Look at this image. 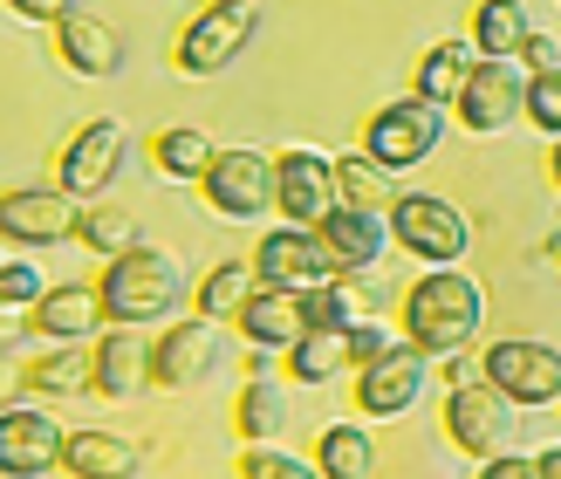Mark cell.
<instances>
[{
	"label": "cell",
	"instance_id": "6da1fadb",
	"mask_svg": "<svg viewBox=\"0 0 561 479\" xmlns=\"http://www.w3.org/2000/svg\"><path fill=\"white\" fill-rule=\"evenodd\" d=\"M398 329H404V343H417L432 363L438 356H466L480 343V329H486V288L466 267H425L404 288Z\"/></svg>",
	"mask_w": 561,
	"mask_h": 479
},
{
	"label": "cell",
	"instance_id": "7a4b0ae2",
	"mask_svg": "<svg viewBox=\"0 0 561 479\" xmlns=\"http://www.w3.org/2000/svg\"><path fill=\"white\" fill-rule=\"evenodd\" d=\"M96 295H103V322H130V329H164L185 308V274L164 247H124L110 253L103 274H96Z\"/></svg>",
	"mask_w": 561,
	"mask_h": 479
},
{
	"label": "cell",
	"instance_id": "3957f363",
	"mask_svg": "<svg viewBox=\"0 0 561 479\" xmlns=\"http://www.w3.org/2000/svg\"><path fill=\"white\" fill-rule=\"evenodd\" d=\"M254 35H261V8H254V0H206V8L179 27L172 69L179 76H219V69L240 62Z\"/></svg>",
	"mask_w": 561,
	"mask_h": 479
},
{
	"label": "cell",
	"instance_id": "277c9868",
	"mask_svg": "<svg viewBox=\"0 0 561 479\" xmlns=\"http://www.w3.org/2000/svg\"><path fill=\"white\" fill-rule=\"evenodd\" d=\"M390 240L425 267H459L472 253V219L445 192H398L390 199Z\"/></svg>",
	"mask_w": 561,
	"mask_h": 479
},
{
	"label": "cell",
	"instance_id": "5b68a950",
	"mask_svg": "<svg viewBox=\"0 0 561 479\" xmlns=\"http://www.w3.org/2000/svg\"><path fill=\"white\" fill-rule=\"evenodd\" d=\"M480 377L507 398L514 411H548L561 404V350L541 335H500L480 350Z\"/></svg>",
	"mask_w": 561,
	"mask_h": 479
},
{
	"label": "cell",
	"instance_id": "8992f818",
	"mask_svg": "<svg viewBox=\"0 0 561 479\" xmlns=\"http://www.w3.org/2000/svg\"><path fill=\"white\" fill-rule=\"evenodd\" d=\"M438 145H445V110L425 103L417 90L398 96V103H383L377 117L363 124V151H370L390 179H398V172H417V164H425Z\"/></svg>",
	"mask_w": 561,
	"mask_h": 479
},
{
	"label": "cell",
	"instance_id": "52a82bcc",
	"mask_svg": "<svg viewBox=\"0 0 561 479\" xmlns=\"http://www.w3.org/2000/svg\"><path fill=\"white\" fill-rule=\"evenodd\" d=\"M425 384H432V356L417 350V343H390L383 356L370 363H356V418L363 425H383V418H404L417 398H425Z\"/></svg>",
	"mask_w": 561,
	"mask_h": 479
},
{
	"label": "cell",
	"instance_id": "ba28073f",
	"mask_svg": "<svg viewBox=\"0 0 561 479\" xmlns=\"http://www.w3.org/2000/svg\"><path fill=\"white\" fill-rule=\"evenodd\" d=\"M124 158H130V130L117 117H90V124H76L69 130V145L55 151V185L69 192V199H103L110 179L124 172Z\"/></svg>",
	"mask_w": 561,
	"mask_h": 479
},
{
	"label": "cell",
	"instance_id": "9c48e42d",
	"mask_svg": "<svg viewBox=\"0 0 561 479\" xmlns=\"http://www.w3.org/2000/svg\"><path fill=\"white\" fill-rule=\"evenodd\" d=\"M199 192H206V206H213L219 219L247 227V219L274 213V158H267L261 145H227V151H213Z\"/></svg>",
	"mask_w": 561,
	"mask_h": 479
},
{
	"label": "cell",
	"instance_id": "30bf717a",
	"mask_svg": "<svg viewBox=\"0 0 561 479\" xmlns=\"http://www.w3.org/2000/svg\"><path fill=\"white\" fill-rule=\"evenodd\" d=\"M453 117L472 137L514 130L527 117V62H493V55H480L472 76H466V90H459V103H453Z\"/></svg>",
	"mask_w": 561,
	"mask_h": 479
},
{
	"label": "cell",
	"instance_id": "8fae6325",
	"mask_svg": "<svg viewBox=\"0 0 561 479\" xmlns=\"http://www.w3.org/2000/svg\"><path fill=\"white\" fill-rule=\"evenodd\" d=\"M219 363V322L213 316H172L158 335H151V390H192L206 384Z\"/></svg>",
	"mask_w": 561,
	"mask_h": 479
},
{
	"label": "cell",
	"instance_id": "7c38bea8",
	"mask_svg": "<svg viewBox=\"0 0 561 479\" xmlns=\"http://www.w3.org/2000/svg\"><path fill=\"white\" fill-rule=\"evenodd\" d=\"M445 438H453L466 459H493V453H507V438H514V404L500 398L486 377L453 384V390H445Z\"/></svg>",
	"mask_w": 561,
	"mask_h": 479
},
{
	"label": "cell",
	"instance_id": "4fadbf2b",
	"mask_svg": "<svg viewBox=\"0 0 561 479\" xmlns=\"http://www.w3.org/2000/svg\"><path fill=\"white\" fill-rule=\"evenodd\" d=\"M76 219L82 199H69L62 185H21V192H0V240L8 247H62L76 240Z\"/></svg>",
	"mask_w": 561,
	"mask_h": 479
},
{
	"label": "cell",
	"instance_id": "5bb4252c",
	"mask_svg": "<svg viewBox=\"0 0 561 479\" xmlns=\"http://www.w3.org/2000/svg\"><path fill=\"white\" fill-rule=\"evenodd\" d=\"M62 418L42 411V404H8L0 411V479H42V472H62Z\"/></svg>",
	"mask_w": 561,
	"mask_h": 479
},
{
	"label": "cell",
	"instance_id": "9a60e30c",
	"mask_svg": "<svg viewBox=\"0 0 561 479\" xmlns=\"http://www.w3.org/2000/svg\"><path fill=\"white\" fill-rule=\"evenodd\" d=\"M335 199V158H322L316 145H295L274 158V213L288 219V227H322Z\"/></svg>",
	"mask_w": 561,
	"mask_h": 479
},
{
	"label": "cell",
	"instance_id": "2e32d148",
	"mask_svg": "<svg viewBox=\"0 0 561 479\" xmlns=\"http://www.w3.org/2000/svg\"><path fill=\"white\" fill-rule=\"evenodd\" d=\"M254 274L267 281V288L308 295V288H322V281H335V261H329V247H322L316 227H288V219H280V227L261 233V247H254Z\"/></svg>",
	"mask_w": 561,
	"mask_h": 479
},
{
	"label": "cell",
	"instance_id": "e0dca14e",
	"mask_svg": "<svg viewBox=\"0 0 561 479\" xmlns=\"http://www.w3.org/2000/svg\"><path fill=\"white\" fill-rule=\"evenodd\" d=\"M90 363H96V398L110 404H130L151 390V343L130 322H103V335L90 343Z\"/></svg>",
	"mask_w": 561,
	"mask_h": 479
},
{
	"label": "cell",
	"instance_id": "ac0fdd59",
	"mask_svg": "<svg viewBox=\"0 0 561 479\" xmlns=\"http://www.w3.org/2000/svg\"><path fill=\"white\" fill-rule=\"evenodd\" d=\"M322 247H329V261H335V274H370L377 261H383V247H390V213H370V206H329V219H322Z\"/></svg>",
	"mask_w": 561,
	"mask_h": 479
},
{
	"label": "cell",
	"instance_id": "d6986e66",
	"mask_svg": "<svg viewBox=\"0 0 561 479\" xmlns=\"http://www.w3.org/2000/svg\"><path fill=\"white\" fill-rule=\"evenodd\" d=\"M55 62H62L69 76L103 82V76H117V69H124V35H117L110 21L69 8L62 21H55Z\"/></svg>",
	"mask_w": 561,
	"mask_h": 479
},
{
	"label": "cell",
	"instance_id": "ffe728a7",
	"mask_svg": "<svg viewBox=\"0 0 561 479\" xmlns=\"http://www.w3.org/2000/svg\"><path fill=\"white\" fill-rule=\"evenodd\" d=\"M35 335H42V343H96V335H103V295H96V281H55V288H42Z\"/></svg>",
	"mask_w": 561,
	"mask_h": 479
},
{
	"label": "cell",
	"instance_id": "44dd1931",
	"mask_svg": "<svg viewBox=\"0 0 561 479\" xmlns=\"http://www.w3.org/2000/svg\"><path fill=\"white\" fill-rule=\"evenodd\" d=\"M240 335H247V350H261V356H288L295 343H301V329H308V316H301V295L295 288H261L247 295V308H240Z\"/></svg>",
	"mask_w": 561,
	"mask_h": 479
},
{
	"label": "cell",
	"instance_id": "7402d4cb",
	"mask_svg": "<svg viewBox=\"0 0 561 479\" xmlns=\"http://www.w3.org/2000/svg\"><path fill=\"white\" fill-rule=\"evenodd\" d=\"M288 418H295L288 384H274L267 363H261V350H254V377H247L240 404H233V432H240V445H274L280 432H288Z\"/></svg>",
	"mask_w": 561,
	"mask_h": 479
},
{
	"label": "cell",
	"instance_id": "603a6c76",
	"mask_svg": "<svg viewBox=\"0 0 561 479\" xmlns=\"http://www.w3.org/2000/svg\"><path fill=\"white\" fill-rule=\"evenodd\" d=\"M145 453L117 432H69L62 438V472L69 479H137Z\"/></svg>",
	"mask_w": 561,
	"mask_h": 479
},
{
	"label": "cell",
	"instance_id": "cb8c5ba5",
	"mask_svg": "<svg viewBox=\"0 0 561 479\" xmlns=\"http://www.w3.org/2000/svg\"><path fill=\"white\" fill-rule=\"evenodd\" d=\"M472 62H480V48H472L466 35H445V42H432L425 55H417L411 90L425 96V103H438V110H453L459 90H466V76H472Z\"/></svg>",
	"mask_w": 561,
	"mask_h": 479
},
{
	"label": "cell",
	"instance_id": "d4e9b609",
	"mask_svg": "<svg viewBox=\"0 0 561 479\" xmlns=\"http://www.w3.org/2000/svg\"><path fill=\"white\" fill-rule=\"evenodd\" d=\"M527 35H535V14H527V0H472V48L493 55V62H520Z\"/></svg>",
	"mask_w": 561,
	"mask_h": 479
},
{
	"label": "cell",
	"instance_id": "484cf974",
	"mask_svg": "<svg viewBox=\"0 0 561 479\" xmlns=\"http://www.w3.org/2000/svg\"><path fill=\"white\" fill-rule=\"evenodd\" d=\"M27 390L35 398H82V390H96L90 343H48L42 356H27Z\"/></svg>",
	"mask_w": 561,
	"mask_h": 479
},
{
	"label": "cell",
	"instance_id": "4316f807",
	"mask_svg": "<svg viewBox=\"0 0 561 479\" xmlns=\"http://www.w3.org/2000/svg\"><path fill=\"white\" fill-rule=\"evenodd\" d=\"M213 137L206 130H192V124H164L151 137V172L158 179H172V185H199L206 179V164H213Z\"/></svg>",
	"mask_w": 561,
	"mask_h": 479
},
{
	"label": "cell",
	"instance_id": "83f0119b",
	"mask_svg": "<svg viewBox=\"0 0 561 479\" xmlns=\"http://www.w3.org/2000/svg\"><path fill=\"white\" fill-rule=\"evenodd\" d=\"M316 472L322 479H370L377 472V438H370V425H322V438H316Z\"/></svg>",
	"mask_w": 561,
	"mask_h": 479
},
{
	"label": "cell",
	"instance_id": "f1b7e54d",
	"mask_svg": "<svg viewBox=\"0 0 561 479\" xmlns=\"http://www.w3.org/2000/svg\"><path fill=\"white\" fill-rule=\"evenodd\" d=\"M350 370V329H301V343L288 350V377L295 384H335Z\"/></svg>",
	"mask_w": 561,
	"mask_h": 479
},
{
	"label": "cell",
	"instance_id": "f546056e",
	"mask_svg": "<svg viewBox=\"0 0 561 479\" xmlns=\"http://www.w3.org/2000/svg\"><path fill=\"white\" fill-rule=\"evenodd\" d=\"M254 288H261L254 261H219V267L199 274V288H192V308H199V316H213V322H233Z\"/></svg>",
	"mask_w": 561,
	"mask_h": 479
},
{
	"label": "cell",
	"instance_id": "4dcf8cb0",
	"mask_svg": "<svg viewBox=\"0 0 561 479\" xmlns=\"http://www.w3.org/2000/svg\"><path fill=\"white\" fill-rule=\"evenodd\" d=\"M301 316H308V329H356L363 316H377V301L356 288V274H335L301 295Z\"/></svg>",
	"mask_w": 561,
	"mask_h": 479
},
{
	"label": "cell",
	"instance_id": "1f68e13d",
	"mask_svg": "<svg viewBox=\"0 0 561 479\" xmlns=\"http://www.w3.org/2000/svg\"><path fill=\"white\" fill-rule=\"evenodd\" d=\"M335 199L343 206H370V213H390V172L370 158V151H350V158H335Z\"/></svg>",
	"mask_w": 561,
	"mask_h": 479
},
{
	"label": "cell",
	"instance_id": "d6a6232c",
	"mask_svg": "<svg viewBox=\"0 0 561 479\" xmlns=\"http://www.w3.org/2000/svg\"><path fill=\"white\" fill-rule=\"evenodd\" d=\"M76 240L110 261V253L137 247V219H130L124 206H96V199H90V206H82V219H76Z\"/></svg>",
	"mask_w": 561,
	"mask_h": 479
},
{
	"label": "cell",
	"instance_id": "836d02e7",
	"mask_svg": "<svg viewBox=\"0 0 561 479\" xmlns=\"http://www.w3.org/2000/svg\"><path fill=\"white\" fill-rule=\"evenodd\" d=\"M240 479H322L316 459H295L280 445H240Z\"/></svg>",
	"mask_w": 561,
	"mask_h": 479
},
{
	"label": "cell",
	"instance_id": "e575fe53",
	"mask_svg": "<svg viewBox=\"0 0 561 479\" xmlns=\"http://www.w3.org/2000/svg\"><path fill=\"white\" fill-rule=\"evenodd\" d=\"M527 124L561 137V69H527Z\"/></svg>",
	"mask_w": 561,
	"mask_h": 479
},
{
	"label": "cell",
	"instance_id": "d590c367",
	"mask_svg": "<svg viewBox=\"0 0 561 479\" xmlns=\"http://www.w3.org/2000/svg\"><path fill=\"white\" fill-rule=\"evenodd\" d=\"M42 288H48V281H42L35 261H21V253H0V301H27V308H35Z\"/></svg>",
	"mask_w": 561,
	"mask_h": 479
},
{
	"label": "cell",
	"instance_id": "8d00e7d4",
	"mask_svg": "<svg viewBox=\"0 0 561 479\" xmlns=\"http://www.w3.org/2000/svg\"><path fill=\"white\" fill-rule=\"evenodd\" d=\"M390 343H398V335H390V329H383L377 316H363V322L350 329V363H370V356H383Z\"/></svg>",
	"mask_w": 561,
	"mask_h": 479
},
{
	"label": "cell",
	"instance_id": "74e56055",
	"mask_svg": "<svg viewBox=\"0 0 561 479\" xmlns=\"http://www.w3.org/2000/svg\"><path fill=\"white\" fill-rule=\"evenodd\" d=\"M472 479H541V459L535 453H493V459H480Z\"/></svg>",
	"mask_w": 561,
	"mask_h": 479
},
{
	"label": "cell",
	"instance_id": "f35d334b",
	"mask_svg": "<svg viewBox=\"0 0 561 479\" xmlns=\"http://www.w3.org/2000/svg\"><path fill=\"white\" fill-rule=\"evenodd\" d=\"M35 335V308L27 301H0V350H21Z\"/></svg>",
	"mask_w": 561,
	"mask_h": 479
},
{
	"label": "cell",
	"instance_id": "ab89813d",
	"mask_svg": "<svg viewBox=\"0 0 561 479\" xmlns=\"http://www.w3.org/2000/svg\"><path fill=\"white\" fill-rule=\"evenodd\" d=\"M27 398V363H14V350H0V411Z\"/></svg>",
	"mask_w": 561,
	"mask_h": 479
},
{
	"label": "cell",
	"instance_id": "60d3db41",
	"mask_svg": "<svg viewBox=\"0 0 561 479\" xmlns=\"http://www.w3.org/2000/svg\"><path fill=\"white\" fill-rule=\"evenodd\" d=\"M8 8H14L21 21H42V27H55V21H62V14L76 8V0H8Z\"/></svg>",
	"mask_w": 561,
	"mask_h": 479
},
{
	"label": "cell",
	"instance_id": "b9f144b4",
	"mask_svg": "<svg viewBox=\"0 0 561 479\" xmlns=\"http://www.w3.org/2000/svg\"><path fill=\"white\" fill-rule=\"evenodd\" d=\"M520 62H527V69H561L554 35H541V27H535V35H527V48H520Z\"/></svg>",
	"mask_w": 561,
	"mask_h": 479
},
{
	"label": "cell",
	"instance_id": "7bdbcfd3",
	"mask_svg": "<svg viewBox=\"0 0 561 479\" xmlns=\"http://www.w3.org/2000/svg\"><path fill=\"white\" fill-rule=\"evenodd\" d=\"M548 185L561 192V137H548Z\"/></svg>",
	"mask_w": 561,
	"mask_h": 479
},
{
	"label": "cell",
	"instance_id": "ee69618b",
	"mask_svg": "<svg viewBox=\"0 0 561 479\" xmlns=\"http://www.w3.org/2000/svg\"><path fill=\"white\" fill-rule=\"evenodd\" d=\"M541 459V479H561V445H548V453H535Z\"/></svg>",
	"mask_w": 561,
	"mask_h": 479
},
{
	"label": "cell",
	"instance_id": "f6af8a7d",
	"mask_svg": "<svg viewBox=\"0 0 561 479\" xmlns=\"http://www.w3.org/2000/svg\"><path fill=\"white\" fill-rule=\"evenodd\" d=\"M554 411H561V404H554Z\"/></svg>",
	"mask_w": 561,
	"mask_h": 479
}]
</instances>
